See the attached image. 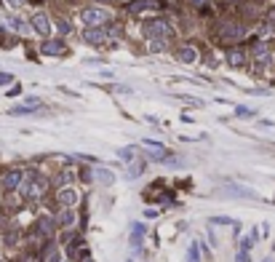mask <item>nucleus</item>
<instances>
[{
  "instance_id": "nucleus-1",
  "label": "nucleus",
  "mask_w": 275,
  "mask_h": 262,
  "mask_svg": "<svg viewBox=\"0 0 275 262\" xmlns=\"http://www.w3.org/2000/svg\"><path fill=\"white\" fill-rule=\"evenodd\" d=\"M83 21H86V27H102V25H107L110 21V11L107 8H102V6H88L86 11H83Z\"/></svg>"
},
{
  "instance_id": "nucleus-2",
  "label": "nucleus",
  "mask_w": 275,
  "mask_h": 262,
  "mask_svg": "<svg viewBox=\"0 0 275 262\" xmlns=\"http://www.w3.org/2000/svg\"><path fill=\"white\" fill-rule=\"evenodd\" d=\"M142 32H145L150 40H161V38H169L171 35V25L163 21V19H152V21H147V25L142 27Z\"/></svg>"
},
{
  "instance_id": "nucleus-3",
  "label": "nucleus",
  "mask_w": 275,
  "mask_h": 262,
  "mask_svg": "<svg viewBox=\"0 0 275 262\" xmlns=\"http://www.w3.org/2000/svg\"><path fill=\"white\" fill-rule=\"evenodd\" d=\"M56 233V220L54 217H40L38 222H35V228H32V238H54Z\"/></svg>"
},
{
  "instance_id": "nucleus-4",
  "label": "nucleus",
  "mask_w": 275,
  "mask_h": 262,
  "mask_svg": "<svg viewBox=\"0 0 275 262\" xmlns=\"http://www.w3.org/2000/svg\"><path fill=\"white\" fill-rule=\"evenodd\" d=\"M21 182H25V171L21 169H8L3 174V180H0V187H3L6 193H14V190L21 187Z\"/></svg>"
},
{
  "instance_id": "nucleus-5",
  "label": "nucleus",
  "mask_w": 275,
  "mask_h": 262,
  "mask_svg": "<svg viewBox=\"0 0 275 262\" xmlns=\"http://www.w3.org/2000/svg\"><path fill=\"white\" fill-rule=\"evenodd\" d=\"M30 25H32V30L38 35H43V38H49V35H51V21H49L45 14H40V11H38V14H32Z\"/></svg>"
},
{
  "instance_id": "nucleus-6",
  "label": "nucleus",
  "mask_w": 275,
  "mask_h": 262,
  "mask_svg": "<svg viewBox=\"0 0 275 262\" xmlns=\"http://www.w3.org/2000/svg\"><path fill=\"white\" fill-rule=\"evenodd\" d=\"M56 204L62 206V209H75V204H78V193L73 187H62L56 193Z\"/></svg>"
},
{
  "instance_id": "nucleus-7",
  "label": "nucleus",
  "mask_w": 275,
  "mask_h": 262,
  "mask_svg": "<svg viewBox=\"0 0 275 262\" xmlns=\"http://www.w3.org/2000/svg\"><path fill=\"white\" fill-rule=\"evenodd\" d=\"M75 222H78L75 209H62V211H59V217H56V228H62V230H73V228H75Z\"/></svg>"
},
{
  "instance_id": "nucleus-8",
  "label": "nucleus",
  "mask_w": 275,
  "mask_h": 262,
  "mask_svg": "<svg viewBox=\"0 0 275 262\" xmlns=\"http://www.w3.org/2000/svg\"><path fill=\"white\" fill-rule=\"evenodd\" d=\"M222 40H243L246 38V30L241 25H222Z\"/></svg>"
},
{
  "instance_id": "nucleus-9",
  "label": "nucleus",
  "mask_w": 275,
  "mask_h": 262,
  "mask_svg": "<svg viewBox=\"0 0 275 262\" xmlns=\"http://www.w3.org/2000/svg\"><path fill=\"white\" fill-rule=\"evenodd\" d=\"M145 147L150 150V156H152L155 161H163V163H169V161H171V156H169V150H166V147H161V145H155V142L145 139Z\"/></svg>"
},
{
  "instance_id": "nucleus-10",
  "label": "nucleus",
  "mask_w": 275,
  "mask_h": 262,
  "mask_svg": "<svg viewBox=\"0 0 275 262\" xmlns=\"http://www.w3.org/2000/svg\"><path fill=\"white\" fill-rule=\"evenodd\" d=\"M62 259V252H59L56 244H45L43 252H40V262H59Z\"/></svg>"
},
{
  "instance_id": "nucleus-11",
  "label": "nucleus",
  "mask_w": 275,
  "mask_h": 262,
  "mask_svg": "<svg viewBox=\"0 0 275 262\" xmlns=\"http://www.w3.org/2000/svg\"><path fill=\"white\" fill-rule=\"evenodd\" d=\"M176 59L182 64H193L195 59H198V51L193 49V46H182V49H179V54H176Z\"/></svg>"
},
{
  "instance_id": "nucleus-12",
  "label": "nucleus",
  "mask_w": 275,
  "mask_h": 262,
  "mask_svg": "<svg viewBox=\"0 0 275 262\" xmlns=\"http://www.w3.org/2000/svg\"><path fill=\"white\" fill-rule=\"evenodd\" d=\"M38 107H43V99H27L25 104H19V107H14V115H21V113H32V110H38Z\"/></svg>"
},
{
  "instance_id": "nucleus-13",
  "label": "nucleus",
  "mask_w": 275,
  "mask_h": 262,
  "mask_svg": "<svg viewBox=\"0 0 275 262\" xmlns=\"http://www.w3.org/2000/svg\"><path fill=\"white\" fill-rule=\"evenodd\" d=\"M254 59L259 64H267V59H270V49H267V43H257L254 46Z\"/></svg>"
},
{
  "instance_id": "nucleus-14",
  "label": "nucleus",
  "mask_w": 275,
  "mask_h": 262,
  "mask_svg": "<svg viewBox=\"0 0 275 262\" xmlns=\"http://www.w3.org/2000/svg\"><path fill=\"white\" fill-rule=\"evenodd\" d=\"M227 62H230V67H243V64H246V51L233 49L230 56H227Z\"/></svg>"
},
{
  "instance_id": "nucleus-15",
  "label": "nucleus",
  "mask_w": 275,
  "mask_h": 262,
  "mask_svg": "<svg viewBox=\"0 0 275 262\" xmlns=\"http://www.w3.org/2000/svg\"><path fill=\"white\" fill-rule=\"evenodd\" d=\"M142 238H145V225H134V228H131V246L134 249H139L142 246Z\"/></svg>"
},
{
  "instance_id": "nucleus-16",
  "label": "nucleus",
  "mask_w": 275,
  "mask_h": 262,
  "mask_svg": "<svg viewBox=\"0 0 275 262\" xmlns=\"http://www.w3.org/2000/svg\"><path fill=\"white\" fill-rule=\"evenodd\" d=\"M86 40H88L91 46H99V43L104 40V30H99V27H88V30H86Z\"/></svg>"
},
{
  "instance_id": "nucleus-17",
  "label": "nucleus",
  "mask_w": 275,
  "mask_h": 262,
  "mask_svg": "<svg viewBox=\"0 0 275 262\" xmlns=\"http://www.w3.org/2000/svg\"><path fill=\"white\" fill-rule=\"evenodd\" d=\"M64 51V46L59 43V40H45L43 43V54H51V56H62Z\"/></svg>"
},
{
  "instance_id": "nucleus-18",
  "label": "nucleus",
  "mask_w": 275,
  "mask_h": 262,
  "mask_svg": "<svg viewBox=\"0 0 275 262\" xmlns=\"http://www.w3.org/2000/svg\"><path fill=\"white\" fill-rule=\"evenodd\" d=\"M152 3H155V0H131V3H128V11H131V14H139V11L150 8Z\"/></svg>"
},
{
  "instance_id": "nucleus-19",
  "label": "nucleus",
  "mask_w": 275,
  "mask_h": 262,
  "mask_svg": "<svg viewBox=\"0 0 275 262\" xmlns=\"http://www.w3.org/2000/svg\"><path fill=\"white\" fill-rule=\"evenodd\" d=\"M97 180H99L102 185H112V182H115V177H112V171H107V169H99V171H97Z\"/></svg>"
},
{
  "instance_id": "nucleus-20",
  "label": "nucleus",
  "mask_w": 275,
  "mask_h": 262,
  "mask_svg": "<svg viewBox=\"0 0 275 262\" xmlns=\"http://www.w3.org/2000/svg\"><path fill=\"white\" fill-rule=\"evenodd\" d=\"M187 262H200V246L198 244H190V249H187Z\"/></svg>"
},
{
  "instance_id": "nucleus-21",
  "label": "nucleus",
  "mask_w": 275,
  "mask_h": 262,
  "mask_svg": "<svg viewBox=\"0 0 275 262\" xmlns=\"http://www.w3.org/2000/svg\"><path fill=\"white\" fill-rule=\"evenodd\" d=\"M142 171H145V163H142V161L134 163V166H128V177H139Z\"/></svg>"
},
{
  "instance_id": "nucleus-22",
  "label": "nucleus",
  "mask_w": 275,
  "mask_h": 262,
  "mask_svg": "<svg viewBox=\"0 0 275 262\" xmlns=\"http://www.w3.org/2000/svg\"><path fill=\"white\" fill-rule=\"evenodd\" d=\"M56 25H59V30H62V32H70V30H73V27H70V21H67V19H59Z\"/></svg>"
},
{
  "instance_id": "nucleus-23",
  "label": "nucleus",
  "mask_w": 275,
  "mask_h": 262,
  "mask_svg": "<svg viewBox=\"0 0 275 262\" xmlns=\"http://www.w3.org/2000/svg\"><path fill=\"white\" fill-rule=\"evenodd\" d=\"M11 80H14V75H8V73H0V86H8Z\"/></svg>"
},
{
  "instance_id": "nucleus-24",
  "label": "nucleus",
  "mask_w": 275,
  "mask_h": 262,
  "mask_svg": "<svg viewBox=\"0 0 275 262\" xmlns=\"http://www.w3.org/2000/svg\"><path fill=\"white\" fill-rule=\"evenodd\" d=\"M214 222H217V225H235L230 217H214Z\"/></svg>"
},
{
  "instance_id": "nucleus-25",
  "label": "nucleus",
  "mask_w": 275,
  "mask_h": 262,
  "mask_svg": "<svg viewBox=\"0 0 275 262\" xmlns=\"http://www.w3.org/2000/svg\"><path fill=\"white\" fill-rule=\"evenodd\" d=\"M121 158H131V161H134V150H131V147H123V150H121Z\"/></svg>"
},
{
  "instance_id": "nucleus-26",
  "label": "nucleus",
  "mask_w": 275,
  "mask_h": 262,
  "mask_svg": "<svg viewBox=\"0 0 275 262\" xmlns=\"http://www.w3.org/2000/svg\"><path fill=\"white\" fill-rule=\"evenodd\" d=\"M235 262H251V257H248V252H238V257H235Z\"/></svg>"
},
{
  "instance_id": "nucleus-27",
  "label": "nucleus",
  "mask_w": 275,
  "mask_h": 262,
  "mask_svg": "<svg viewBox=\"0 0 275 262\" xmlns=\"http://www.w3.org/2000/svg\"><path fill=\"white\" fill-rule=\"evenodd\" d=\"M11 25H14L16 30H25V21H21V19H11Z\"/></svg>"
},
{
  "instance_id": "nucleus-28",
  "label": "nucleus",
  "mask_w": 275,
  "mask_h": 262,
  "mask_svg": "<svg viewBox=\"0 0 275 262\" xmlns=\"http://www.w3.org/2000/svg\"><path fill=\"white\" fill-rule=\"evenodd\" d=\"M8 3L14 6V8H19V6H25V0H8Z\"/></svg>"
},
{
  "instance_id": "nucleus-29",
  "label": "nucleus",
  "mask_w": 275,
  "mask_h": 262,
  "mask_svg": "<svg viewBox=\"0 0 275 262\" xmlns=\"http://www.w3.org/2000/svg\"><path fill=\"white\" fill-rule=\"evenodd\" d=\"M80 262H94V259H91V254H88V257H83Z\"/></svg>"
},
{
  "instance_id": "nucleus-30",
  "label": "nucleus",
  "mask_w": 275,
  "mask_h": 262,
  "mask_svg": "<svg viewBox=\"0 0 275 262\" xmlns=\"http://www.w3.org/2000/svg\"><path fill=\"white\" fill-rule=\"evenodd\" d=\"M227 3H235V0H227Z\"/></svg>"
},
{
  "instance_id": "nucleus-31",
  "label": "nucleus",
  "mask_w": 275,
  "mask_h": 262,
  "mask_svg": "<svg viewBox=\"0 0 275 262\" xmlns=\"http://www.w3.org/2000/svg\"><path fill=\"white\" fill-rule=\"evenodd\" d=\"M195 3H203V0H195Z\"/></svg>"
},
{
  "instance_id": "nucleus-32",
  "label": "nucleus",
  "mask_w": 275,
  "mask_h": 262,
  "mask_svg": "<svg viewBox=\"0 0 275 262\" xmlns=\"http://www.w3.org/2000/svg\"><path fill=\"white\" fill-rule=\"evenodd\" d=\"M267 262H270V259H267Z\"/></svg>"
}]
</instances>
